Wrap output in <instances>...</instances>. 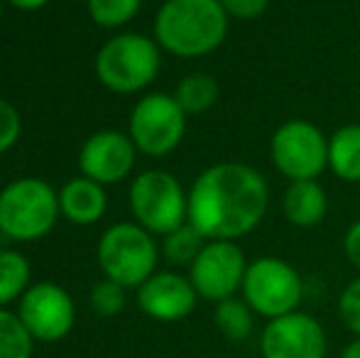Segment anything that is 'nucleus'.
<instances>
[{"mask_svg":"<svg viewBox=\"0 0 360 358\" xmlns=\"http://www.w3.org/2000/svg\"><path fill=\"white\" fill-rule=\"evenodd\" d=\"M270 206V186L255 167L218 162L189 189V224L206 241H238L252 234Z\"/></svg>","mask_w":360,"mask_h":358,"instance_id":"1","label":"nucleus"},{"mask_svg":"<svg viewBox=\"0 0 360 358\" xmlns=\"http://www.w3.org/2000/svg\"><path fill=\"white\" fill-rule=\"evenodd\" d=\"M228 23L221 0H165L155 15V39L174 57H206L223 44Z\"/></svg>","mask_w":360,"mask_h":358,"instance_id":"2","label":"nucleus"},{"mask_svg":"<svg viewBox=\"0 0 360 358\" xmlns=\"http://www.w3.org/2000/svg\"><path fill=\"white\" fill-rule=\"evenodd\" d=\"M59 216V191L44 179L22 177L0 191V234L13 241L30 243L44 238Z\"/></svg>","mask_w":360,"mask_h":358,"instance_id":"3","label":"nucleus"},{"mask_svg":"<svg viewBox=\"0 0 360 358\" xmlns=\"http://www.w3.org/2000/svg\"><path fill=\"white\" fill-rule=\"evenodd\" d=\"M160 44L140 32L110 37L96 57V74L115 94H138L160 74Z\"/></svg>","mask_w":360,"mask_h":358,"instance_id":"4","label":"nucleus"},{"mask_svg":"<svg viewBox=\"0 0 360 358\" xmlns=\"http://www.w3.org/2000/svg\"><path fill=\"white\" fill-rule=\"evenodd\" d=\"M160 248L155 236L140 224H115L98 241V265L105 280L123 285L125 290L140 287L157 272Z\"/></svg>","mask_w":360,"mask_h":358,"instance_id":"5","label":"nucleus"},{"mask_svg":"<svg viewBox=\"0 0 360 358\" xmlns=\"http://www.w3.org/2000/svg\"><path fill=\"white\" fill-rule=\"evenodd\" d=\"M130 209L152 236H167L189 219V191L165 170H147L130 186Z\"/></svg>","mask_w":360,"mask_h":358,"instance_id":"6","label":"nucleus"},{"mask_svg":"<svg viewBox=\"0 0 360 358\" xmlns=\"http://www.w3.org/2000/svg\"><path fill=\"white\" fill-rule=\"evenodd\" d=\"M240 292L250 309L270 321L297 312L304 297V282L287 260L265 255L248 263Z\"/></svg>","mask_w":360,"mask_h":358,"instance_id":"7","label":"nucleus"},{"mask_svg":"<svg viewBox=\"0 0 360 358\" xmlns=\"http://www.w3.org/2000/svg\"><path fill=\"white\" fill-rule=\"evenodd\" d=\"M270 158L289 181L319 179L328 167V138L311 120H287L272 133Z\"/></svg>","mask_w":360,"mask_h":358,"instance_id":"8","label":"nucleus"},{"mask_svg":"<svg viewBox=\"0 0 360 358\" xmlns=\"http://www.w3.org/2000/svg\"><path fill=\"white\" fill-rule=\"evenodd\" d=\"M186 133V113L172 94H147L130 113V140L143 155L165 158L179 148Z\"/></svg>","mask_w":360,"mask_h":358,"instance_id":"9","label":"nucleus"},{"mask_svg":"<svg viewBox=\"0 0 360 358\" xmlns=\"http://www.w3.org/2000/svg\"><path fill=\"white\" fill-rule=\"evenodd\" d=\"M248 260L236 241H206L189 265V280L196 295L209 302H223L243 290Z\"/></svg>","mask_w":360,"mask_h":358,"instance_id":"10","label":"nucleus"},{"mask_svg":"<svg viewBox=\"0 0 360 358\" xmlns=\"http://www.w3.org/2000/svg\"><path fill=\"white\" fill-rule=\"evenodd\" d=\"M18 317L34 341H62L76 321L74 300L62 285L34 282L18 302Z\"/></svg>","mask_w":360,"mask_h":358,"instance_id":"11","label":"nucleus"},{"mask_svg":"<svg viewBox=\"0 0 360 358\" xmlns=\"http://www.w3.org/2000/svg\"><path fill=\"white\" fill-rule=\"evenodd\" d=\"M262 358H326L328 336L307 312H289L265 324L260 334Z\"/></svg>","mask_w":360,"mask_h":358,"instance_id":"12","label":"nucleus"},{"mask_svg":"<svg viewBox=\"0 0 360 358\" xmlns=\"http://www.w3.org/2000/svg\"><path fill=\"white\" fill-rule=\"evenodd\" d=\"M135 143L120 130H98L84 143L79 153V167L84 177L98 184L123 181L135 167Z\"/></svg>","mask_w":360,"mask_h":358,"instance_id":"13","label":"nucleus"},{"mask_svg":"<svg viewBox=\"0 0 360 358\" xmlns=\"http://www.w3.org/2000/svg\"><path fill=\"white\" fill-rule=\"evenodd\" d=\"M196 300L199 295L189 277L172 270L155 272L138 287V307L157 321L186 319L194 312Z\"/></svg>","mask_w":360,"mask_h":358,"instance_id":"14","label":"nucleus"},{"mask_svg":"<svg viewBox=\"0 0 360 358\" xmlns=\"http://www.w3.org/2000/svg\"><path fill=\"white\" fill-rule=\"evenodd\" d=\"M105 206H108V196L103 191V184L89 177L69 179L59 189V211L72 224H96L105 214Z\"/></svg>","mask_w":360,"mask_h":358,"instance_id":"15","label":"nucleus"},{"mask_svg":"<svg viewBox=\"0 0 360 358\" xmlns=\"http://www.w3.org/2000/svg\"><path fill=\"white\" fill-rule=\"evenodd\" d=\"M282 211H285V219L297 229H314L326 219L328 196L319 179L289 181L282 196Z\"/></svg>","mask_w":360,"mask_h":358,"instance_id":"16","label":"nucleus"},{"mask_svg":"<svg viewBox=\"0 0 360 358\" xmlns=\"http://www.w3.org/2000/svg\"><path fill=\"white\" fill-rule=\"evenodd\" d=\"M328 167L343 181H360V123H348L328 138Z\"/></svg>","mask_w":360,"mask_h":358,"instance_id":"17","label":"nucleus"},{"mask_svg":"<svg viewBox=\"0 0 360 358\" xmlns=\"http://www.w3.org/2000/svg\"><path fill=\"white\" fill-rule=\"evenodd\" d=\"M214 321L216 329L228 341H245L255 331V312L243 297H228V300L218 302L214 309Z\"/></svg>","mask_w":360,"mask_h":358,"instance_id":"18","label":"nucleus"},{"mask_svg":"<svg viewBox=\"0 0 360 358\" xmlns=\"http://www.w3.org/2000/svg\"><path fill=\"white\" fill-rule=\"evenodd\" d=\"M218 94H221V87L211 74L196 72L184 77L179 84H176L174 98L176 103L184 108L186 115H199L206 113L211 106L218 101Z\"/></svg>","mask_w":360,"mask_h":358,"instance_id":"19","label":"nucleus"},{"mask_svg":"<svg viewBox=\"0 0 360 358\" xmlns=\"http://www.w3.org/2000/svg\"><path fill=\"white\" fill-rule=\"evenodd\" d=\"M30 263L18 250H0V307L8 309L15 300H22L30 290Z\"/></svg>","mask_w":360,"mask_h":358,"instance_id":"20","label":"nucleus"},{"mask_svg":"<svg viewBox=\"0 0 360 358\" xmlns=\"http://www.w3.org/2000/svg\"><path fill=\"white\" fill-rule=\"evenodd\" d=\"M204 245L206 238L186 221L184 226H179V229H174L172 234L165 236V241H162V255L172 265H191Z\"/></svg>","mask_w":360,"mask_h":358,"instance_id":"21","label":"nucleus"},{"mask_svg":"<svg viewBox=\"0 0 360 358\" xmlns=\"http://www.w3.org/2000/svg\"><path fill=\"white\" fill-rule=\"evenodd\" d=\"M32 351L34 339L20 321L18 312L0 307V358H32Z\"/></svg>","mask_w":360,"mask_h":358,"instance_id":"22","label":"nucleus"},{"mask_svg":"<svg viewBox=\"0 0 360 358\" xmlns=\"http://www.w3.org/2000/svg\"><path fill=\"white\" fill-rule=\"evenodd\" d=\"M143 0H86L89 15L101 27H123L140 13Z\"/></svg>","mask_w":360,"mask_h":358,"instance_id":"23","label":"nucleus"},{"mask_svg":"<svg viewBox=\"0 0 360 358\" xmlns=\"http://www.w3.org/2000/svg\"><path fill=\"white\" fill-rule=\"evenodd\" d=\"M91 309L96 312L98 317H118L120 312L125 309V287L118 285L113 280H101L98 285H94L89 295Z\"/></svg>","mask_w":360,"mask_h":358,"instance_id":"24","label":"nucleus"},{"mask_svg":"<svg viewBox=\"0 0 360 358\" xmlns=\"http://www.w3.org/2000/svg\"><path fill=\"white\" fill-rule=\"evenodd\" d=\"M338 317L348 331L360 336V277L348 282L338 297Z\"/></svg>","mask_w":360,"mask_h":358,"instance_id":"25","label":"nucleus"},{"mask_svg":"<svg viewBox=\"0 0 360 358\" xmlns=\"http://www.w3.org/2000/svg\"><path fill=\"white\" fill-rule=\"evenodd\" d=\"M22 133V120L10 101L0 98V155L8 153Z\"/></svg>","mask_w":360,"mask_h":358,"instance_id":"26","label":"nucleus"},{"mask_svg":"<svg viewBox=\"0 0 360 358\" xmlns=\"http://www.w3.org/2000/svg\"><path fill=\"white\" fill-rule=\"evenodd\" d=\"M221 5L231 20L250 23V20H257L262 13H265L270 0H221Z\"/></svg>","mask_w":360,"mask_h":358,"instance_id":"27","label":"nucleus"},{"mask_svg":"<svg viewBox=\"0 0 360 358\" xmlns=\"http://www.w3.org/2000/svg\"><path fill=\"white\" fill-rule=\"evenodd\" d=\"M343 253L351 260L353 268L360 270V219L353 221V224L348 226L346 236H343Z\"/></svg>","mask_w":360,"mask_h":358,"instance_id":"28","label":"nucleus"},{"mask_svg":"<svg viewBox=\"0 0 360 358\" xmlns=\"http://www.w3.org/2000/svg\"><path fill=\"white\" fill-rule=\"evenodd\" d=\"M10 5H15L18 10H39L49 3V0H8Z\"/></svg>","mask_w":360,"mask_h":358,"instance_id":"29","label":"nucleus"},{"mask_svg":"<svg viewBox=\"0 0 360 358\" xmlns=\"http://www.w3.org/2000/svg\"><path fill=\"white\" fill-rule=\"evenodd\" d=\"M341 358H360V336H356V339L341 351Z\"/></svg>","mask_w":360,"mask_h":358,"instance_id":"30","label":"nucleus"},{"mask_svg":"<svg viewBox=\"0 0 360 358\" xmlns=\"http://www.w3.org/2000/svg\"><path fill=\"white\" fill-rule=\"evenodd\" d=\"M0 18H3V0H0Z\"/></svg>","mask_w":360,"mask_h":358,"instance_id":"31","label":"nucleus"}]
</instances>
